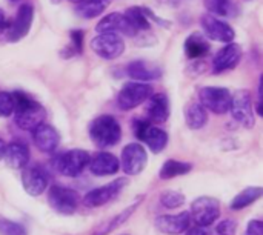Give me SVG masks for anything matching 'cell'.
Wrapping results in <instances>:
<instances>
[{
	"mask_svg": "<svg viewBox=\"0 0 263 235\" xmlns=\"http://www.w3.org/2000/svg\"><path fill=\"white\" fill-rule=\"evenodd\" d=\"M14 99V122L23 131H34L43 123L46 115L45 108L22 91L12 92Z\"/></svg>",
	"mask_w": 263,
	"mask_h": 235,
	"instance_id": "cell-1",
	"label": "cell"
},
{
	"mask_svg": "<svg viewBox=\"0 0 263 235\" xmlns=\"http://www.w3.org/2000/svg\"><path fill=\"white\" fill-rule=\"evenodd\" d=\"M89 137L99 148L116 146L122 139V126L116 117L103 114L89 125Z\"/></svg>",
	"mask_w": 263,
	"mask_h": 235,
	"instance_id": "cell-2",
	"label": "cell"
},
{
	"mask_svg": "<svg viewBox=\"0 0 263 235\" xmlns=\"http://www.w3.org/2000/svg\"><path fill=\"white\" fill-rule=\"evenodd\" d=\"M91 155L85 149H69L54 157L52 165L65 177H77L88 168Z\"/></svg>",
	"mask_w": 263,
	"mask_h": 235,
	"instance_id": "cell-3",
	"label": "cell"
},
{
	"mask_svg": "<svg viewBox=\"0 0 263 235\" xmlns=\"http://www.w3.org/2000/svg\"><path fill=\"white\" fill-rule=\"evenodd\" d=\"M230 112L233 119L247 129L254 128L256 115H254V105H253V94L248 89H239L231 95Z\"/></svg>",
	"mask_w": 263,
	"mask_h": 235,
	"instance_id": "cell-4",
	"label": "cell"
},
{
	"mask_svg": "<svg viewBox=\"0 0 263 235\" xmlns=\"http://www.w3.org/2000/svg\"><path fill=\"white\" fill-rule=\"evenodd\" d=\"M153 94V86L140 82H128L117 95V105L122 111H131L146 102Z\"/></svg>",
	"mask_w": 263,
	"mask_h": 235,
	"instance_id": "cell-5",
	"label": "cell"
},
{
	"mask_svg": "<svg viewBox=\"0 0 263 235\" xmlns=\"http://www.w3.org/2000/svg\"><path fill=\"white\" fill-rule=\"evenodd\" d=\"M199 103L206 111L222 115L230 111L231 92L227 88L220 86H203L199 91Z\"/></svg>",
	"mask_w": 263,
	"mask_h": 235,
	"instance_id": "cell-6",
	"label": "cell"
},
{
	"mask_svg": "<svg viewBox=\"0 0 263 235\" xmlns=\"http://www.w3.org/2000/svg\"><path fill=\"white\" fill-rule=\"evenodd\" d=\"M134 134L154 154H160L168 145V134L163 129L151 125L146 120H136L134 122Z\"/></svg>",
	"mask_w": 263,
	"mask_h": 235,
	"instance_id": "cell-7",
	"label": "cell"
},
{
	"mask_svg": "<svg viewBox=\"0 0 263 235\" xmlns=\"http://www.w3.org/2000/svg\"><path fill=\"white\" fill-rule=\"evenodd\" d=\"M190 217L196 226L208 228L220 217V203L213 197H199L191 205Z\"/></svg>",
	"mask_w": 263,
	"mask_h": 235,
	"instance_id": "cell-8",
	"label": "cell"
},
{
	"mask_svg": "<svg viewBox=\"0 0 263 235\" xmlns=\"http://www.w3.org/2000/svg\"><path fill=\"white\" fill-rule=\"evenodd\" d=\"M48 203L55 212H59L62 216H71L79 208V195L71 188H66L62 185H54L49 188Z\"/></svg>",
	"mask_w": 263,
	"mask_h": 235,
	"instance_id": "cell-9",
	"label": "cell"
},
{
	"mask_svg": "<svg viewBox=\"0 0 263 235\" xmlns=\"http://www.w3.org/2000/svg\"><path fill=\"white\" fill-rule=\"evenodd\" d=\"M89 46L94 54L103 60H116L125 51V42L117 34H97Z\"/></svg>",
	"mask_w": 263,
	"mask_h": 235,
	"instance_id": "cell-10",
	"label": "cell"
},
{
	"mask_svg": "<svg viewBox=\"0 0 263 235\" xmlns=\"http://www.w3.org/2000/svg\"><path fill=\"white\" fill-rule=\"evenodd\" d=\"M200 26H202L203 35L214 42H220L227 45V43H231L236 37V32L230 23L211 14H203L200 17Z\"/></svg>",
	"mask_w": 263,
	"mask_h": 235,
	"instance_id": "cell-11",
	"label": "cell"
},
{
	"mask_svg": "<svg viewBox=\"0 0 263 235\" xmlns=\"http://www.w3.org/2000/svg\"><path fill=\"white\" fill-rule=\"evenodd\" d=\"M126 185H128V180L125 177H120L117 180L109 182L108 185L96 188L83 197V205L88 208H100L109 203L111 200H114Z\"/></svg>",
	"mask_w": 263,
	"mask_h": 235,
	"instance_id": "cell-12",
	"label": "cell"
},
{
	"mask_svg": "<svg viewBox=\"0 0 263 235\" xmlns=\"http://www.w3.org/2000/svg\"><path fill=\"white\" fill-rule=\"evenodd\" d=\"M119 163L126 175H137L145 169L148 163L146 149L140 143H129L123 148Z\"/></svg>",
	"mask_w": 263,
	"mask_h": 235,
	"instance_id": "cell-13",
	"label": "cell"
},
{
	"mask_svg": "<svg viewBox=\"0 0 263 235\" xmlns=\"http://www.w3.org/2000/svg\"><path fill=\"white\" fill-rule=\"evenodd\" d=\"M48 182H49L48 172L45 171L43 166H40L37 163L26 165L22 169V185H23V189L29 195H32V197L42 195L46 191V188H48Z\"/></svg>",
	"mask_w": 263,
	"mask_h": 235,
	"instance_id": "cell-14",
	"label": "cell"
},
{
	"mask_svg": "<svg viewBox=\"0 0 263 235\" xmlns=\"http://www.w3.org/2000/svg\"><path fill=\"white\" fill-rule=\"evenodd\" d=\"M32 20H34V6L29 3L22 5L17 9L14 20L8 26V40L18 42L23 37H26L32 26Z\"/></svg>",
	"mask_w": 263,
	"mask_h": 235,
	"instance_id": "cell-15",
	"label": "cell"
},
{
	"mask_svg": "<svg viewBox=\"0 0 263 235\" xmlns=\"http://www.w3.org/2000/svg\"><path fill=\"white\" fill-rule=\"evenodd\" d=\"M96 31L99 34H117V35L122 34L128 37L137 35V31L131 26V23L126 20V17L122 12H111L105 15L96 25Z\"/></svg>",
	"mask_w": 263,
	"mask_h": 235,
	"instance_id": "cell-16",
	"label": "cell"
},
{
	"mask_svg": "<svg viewBox=\"0 0 263 235\" xmlns=\"http://www.w3.org/2000/svg\"><path fill=\"white\" fill-rule=\"evenodd\" d=\"M242 58V46L239 43H227L222 49H219L213 58V72L222 74L234 69Z\"/></svg>",
	"mask_w": 263,
	"mask_h": 235,
	"instance_id": "cell-17",
	"label": "cell"
},
{
	"mask_svg": "<svg viewBox=\"0 0 263 235\" xmlns=\"http://www.w3.org/2000/svg\"><path fill=\"white\" fill-rule=\"evenodd\" d=\"M32 132V142L37 146L39 151L45 152V154H52L59 145H60V135L55 131V128H52L48 123H42L39 125Z\"/></svg>",
	"mask_w": 263,
	"mask_h": 235,
	"instance_id": "cell-18",
	"label": "cell"
},
{
	"mask_svg": "<svg viewBox=\"0 0 263 235\" xmlns=\"http://www.w3.org/2000/svg\"><path fill=\"white\" fill-rule=\"evenodd\" d=\"M88 169L91 171V174H94L97 177H106V175L117 174V171L120 169V163L114 154L102 151V152L94 154L89 159Z\"/></svg>",
	"mask_w": 263,
	"mask_h": 235,
	"instance_id": "cell-19",
	"label": "cell"
},
{
	"mask_svg": "<svg viewBox=\"0 0 263 235\" xmlns=\"http://www.w3.org/2000/svg\"><path fill=\"white\" fill-rule=\"evenodd\" d=\"M191 217L190 212H180L177 216H159L154 222L156 228L166 235H179L186 232L190 228Z\"/></svg>",
	"mask_w": 263,
	"mask_h": 235,
	"instance_id": "cell-20",
	"label": "cell"
},
{
	"mask_svg": "<svg viewBox=\"0 0 263 235\" xmlns=\"http://www.w3.org/2000/svg\"><path fill=\"white\" fill-rule=\"evenodd\" d=\"M126 74L134 80V82H153L162 77V68L149 63L146 60H134L126 66Z\"/></svg>",
	"mask_w": 263,
	"mask_h": 235,
	"instance_id": "cell-21",
	"label": "cell"
},
{
	"mask_svg": "<svg viewBox=\"0 0 263 235\" xmlns=\"http://www.w3.org/2000/svg\"><path fill=\"white\" fill-rule=\"evenodd\" d=\"M171 106H170V99L166 94L159 92V94H151L148 99V106H146V115L148 122L151 123H165L170 119Z\"/></svg>",
	"mask_w": 263,
	"mask_h": 235,
	"instance_id": "cell-22",
	"label": "cell"
},
{
	"mask_svg": "<svg viewBox=\"0 0 263 235\" xmlns=\"http://www.w3.org/2000/svg\"><path fill=\"white\" fill-rule=\"evenodd\" d=\"M142 200H143V197L136 199V200H134V202H133L126 209H123L122 212H119V214L112 216L111 219H108V220L102 222L99 226H96V229L92 231V234L91 235H108L109 232H112L114 229L120 228V226H122L123 223H126V222L131 219V216L137 211V208L140 206Z\"/></svg>",
	"mask_w": 263,
	"mask_h": 235,
	"instance_id": "cell-23",
	"label": "cell"
},
{
	"mask_svg": "<svg viewBox=\"0 0 263 235\" xmlns=\"http://www.w3.org/2000/svg\"><path fill=\"white\" fill-rule=\"evenodd\" d=\"M3 160L11 169H23L29 163V148L23 142H11L5 146Z\"/></svg>",
	"mask_w": 263,
	"mask_h": 235,
	"instance_id": "cell-24",
	"label": "cell"
},
{
	"mask_svg": "<svg viewBox=\"0 0 263 235\" xmlns=\"http://www.w3.org/2000/svg\"><path fill=\"white\" fill-rule=\"evenodd\" d=\"M210 52V42L202 32H193L185 40V54L188 58H203Z\"/></svg>",
	"mask_w": 263,
	"mask_h": 235,
	"instance_id": "cell-25",
	"label": "cell"
},
{
	"mask_svg": "<svg viewBox=\"0 0 263 235\" xmlns=\"http://www.w3.org/2000/svg\"><path fill=\"white\" fill-rule=\"evenodd\" d=\"M185 123L190 129H202L208 123V112L200 103H191L185 108Z\"/></svg>",
	"mask_w": 263,
	"mask_h": 235,
	"instance_id": "cell-26",
	"label": "cell"
},
{
	"mask_svg": "<svg viewBox=\"0 0 263 235\" xmlns=\"http://www.w3.org/2000/svg\"><path fill=\"white\" fill-rule=\"evenodd\" d=\"M263 195V189L260 186H251V188H247V189H243L242 192H239L234 199H233V202H231V205H230V208L233 209V211H239V209H245V208H248V206H251L253 203H256L257 200H260Z\"/></svg>",
	"mask_w": 263,
	"mask_h": 235,
	"instance_id": "cell-27",
	"label": "cell"
},
{
	"mask_svg": "<svg viewBox=\"0 0 263 235\" xmlns=\"http://www.w3.org/2000/svg\"><path fill=\"white\" fill-rule=\"evenodd\" d=\"M111 3V0H83L77 5V14L82 18H96L99 17Z\"/></svg>",
	"mask_w": 263,
	"mask_h": 235,
	"instance_id": "cell-28",
	"label": "cell"
},
{
	"mask_svg": "<svg viewBox=\"0 0 263 235\" xmlns=\"http://www.w3.org/2000/svg\"><path fill=\"white\" fill-rule=\"evenodd\" d=\"M123 15L131 23V26L137 31V34L142 32V31H149L151 22L148 20V17L145 14L143 6H131L123 12Z\"/></svg>",
	"mask_w": 263,
	"mask_h": 235,
	"instance_id": "cell-29",
	"label": "cell"
},
{
	"mask_svg": "<svg viewBox=\"0 0 263 235\" xmlns=\"http://www.w3.org/2000/svg\"><path fill=\"white\" fill-rule=\"evenodd\" d=\"M193 169V166L190 163H185V162H179V160H166L162 168H160V172H159V177L162 180H170V179H174V177H179V175H185L188 174L190 171Z\"/></svg>",
	"mask_w": 263,
	"mask_h": 235,
	"instance_id": "cell-30",
	"label": "cell"
},
{
	"mask_svg": "<svg viewBox=\"0 0 263 235\" xmlns=\"http://www.w3.org/2000/svg\"><path fill=\"white\" fill-rule=\"evenodd\" d=\"M208 14L214 17H233L237 14V8L231 0H203Z\"/></svg>",
	"mask_w": 263,
	"mask_h": 235,
	"instance_id": "cell-31",
	"label": "cell"
},
{
	"mask_svg": "<svg viewBox=\"0 0 263 235\" xmlns=\"http://www.w3.org/2000/svg\"><path fill=\"white\" fill-rule=\"evenodd\" d=\"M186 202V197L179 191H163L160 194V205L166 209L182 208Z\"/></svg>",
	"mask_w": 263,
	"mask_h": 235,
	"instance_id": "cell-32",
	"label": "cell"
},
{
	"mask_svg": "<svg viewBox=\"0 0 263 235\" xmlns=\"http://www.w3.org/2000/svg\"><path fill=\"white\" fill-rule=\"evenodd\" d=\"M0 235H28V231L17 222L0 219Z\"/></svg>",
	"mask_w": 263,
	"mask_h": 235,
	"instance_id": "cell-33",
	"label": "cell"
},
{
	"mask_svg": "<svg viewBox=\"0 0 263 235\" xmlns=\"http://www.w3.org/2000/svg\"><path fill=\"white\" fill-rule=\"evenodd\" d=\"M14 112L12 92L0 91V117H9Z\"/></svg>",
	"mask_w": 263,
	"mask_h": 235,
	"instance_id": "cell-34",
	"label": "cell"
},
{
	"mask_svg": "<svg viewBox=\"0 0 263 235\" xmlns=\"http://www.w3.org/2000/svg\"><path fill=\"white\" fill-rule=\"evenodd\" d=\"M216 231L219 235H236L237 231V223L231 219H227V220H222L217 226H216Z\"/></svg>",
	"mask_w": 263,
	"mask_h": 235,
	"instance_id": "cell-35",
	"label": "cell"
},
{
	"mask_svg": "<svg viewBox=\"0 0 263 235\" xmlns=\"http://www.w3.org/2000/svg\"><path fill=\"white\" fill-rule=\"evenodd\" d=\"M71 54H77L82 51V45H83V31H71Z\"/></svg>",
	"mask_w": 263,
	"mask_h": 235,
	"instance_id": "cell-36",
	"label": "cell"
},
{
	"mask_svg": "<svg viewBox=\"0 0 263 235\" xmlns=\"http://www.w3.org/2000/svg\"><path fill=\"white\" fill-rule=\"evenodd\" d=\"M245 235H263V223L262 220L256 219V220H251L247 226V231Z\"/></svg>",
	"mask_w": 263,
	"mask_h": 235,
	"instance_id": "cell-37",
	"label": "cell"
},
{
	"mask_svg": "<svg viewBox=\"0 0 263 235\" xmlns=\"http://www.w3.org/2000/svg\"><path fill=\"white\" fill-rule=\"evenodd\" d=\"M186 235H211L206 228H200V226H194V228H188Z\"/></svg>",
	"mask_w": 263,
	"mask_h": 235,
	"instance_id": "cell-38",
	"label": "cell"
},
{
	"mask_svg": "<svg viewBox=\"0 0 263 235\" xmlns=\"http://www.w3.org/2000/svg\"><path fill=\"white\" fill-rule=\"evenodd\" d=\"M8 26H9V23L6 22V18H5V14H3V11L0 9V31H5Z\"/></svg>",
	"mask_w": 263,
	"mask_h": 235,
	"instance_id": "cell-39",
	"label": "cell"
},
{
	"mask_svg": "<svg viewBox=\"0 0 263 235\" xmlns=\"http://www.w3.org/2000/svg\"><path fill=\"white\" fill-rule=\"evenodd\" d=\"M159 2L163 5H170V6H176L179 3V0H159Z\"/></svg>",
	"mask_w": 263,
	"mask_h": 235,
	"instance_id": "cell-40",
	"label": "cell"
},
{
	"mask_svg": "<svg viewBox=\"0 0 263 235\" xmlns=\"http://www.w3.org/2000/svg\"><path fill=\"white\" fill-rule=\"evenodd\" d=\"M5 146H6V145H5V142H3V140L0 139V160H3V154H5Z\"/></svg>",
	"mask_w": 263,
	"mask_h": 235,
	"instance_id": "cell-41",
	"label": "cell"
},
{
	"mask_svg": "<svg viewBox=\"0 0 263 235\" xmlns=\"http://www.w3.org/2000/svg\"><path fill=\"white\" fill-rule=\"evenodd\" d=\"M69 2H71V3H77V5H79V3H82L83 0H69Z\"/></svg>",
	"mask_w": 263,
	"mask_h": 235,
	"instance_id": "cell-42",
	"label": "cell"
},
{
	"mask_svg": "<svg viewBox=\"0 0 263 235\" xmlns=\"http://www.w3.org/2000/svg\"><path fill=\"white\" fill-rule=\"evenodd\" d=\"M49 2H51V3H60L62 0H49Z\"/></svg>",
	"mask_w": 263,
	"mask_h": 235,
	"instance_id": "cell-43",
	"label": "cell"
},
{
	"mask_svg": "<svg viewBox=\"0 0 263 235\" xmlns=\"http://www.w3.org/2000/svg\"><path fill=\"white\" fill-rule=\"evenodd\" d=\"M11 2H18V0H11Z\"/></svg>",
	"mask_w": 263,
	"mask_h": 235,
	"instance_id": "cell-44",
	"label": "cell"
}]
</instances>
